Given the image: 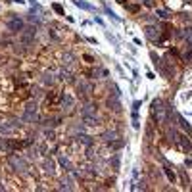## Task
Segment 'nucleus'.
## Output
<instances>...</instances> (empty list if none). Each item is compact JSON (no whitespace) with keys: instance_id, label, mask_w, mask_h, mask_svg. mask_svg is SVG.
<instances>
[{"instance_id":"f03ea898","label":"nucleus","mask_w":192,"mask_h":192,"mask_svg":"<svg viewBox=\"0 0 192 192\" xmlns=\"http://www.w3.org/2000/svg\"><path fill=\"white\" fill-rule=\"evenodd\" d=\"M8 29H10V31H13V33L21 31V29H23V21H21L19 17H13V19H10V21H8Z\"/></svg>"},{"instance_id":"6ab92c4d","label":"nucleus","mask_w":192,"mask_h":192,"mask_svg":"<svg viewBox=\"0 0 192 192\" xmlns=\"http://www.w3.org/2000/svg\"><path fill=\"white\" fill-rule=\"evenodd\" d=\"M71 104H73V100H71L69 96H64V106H67V108H71Z\"/></svg>"},{"instance_id":"aec40b11","label":"nucleus","mask_w":192,"mask_h":192,"mask_svg":"<svg viewBox=\"0 0 192 192\" xmlns=\"http://www.w3.org/2000/svg\"><path fill=\"white\" fill-rule=\"evenodd\" d=\"M60 163H62L64 167H67V169H71V163H69L67 160H65V158H60Z\"/></svg>"},{"instance_id":"f257e3e1","label":"nucleus","mask_w":192,"mask_h":192,"mask_svg":"<svg viewBox=\"0 0 192 192\" xmlns=\"http://www.w3.org/2000/svg\"><path fill=\"white\" fill-rule=\"evenodd\" d=\"M152 115H154V119H158L160 123L165 121V113H163V102H161V100H154V102H152Z\"/></svg>"},{"instance_id":"f3484780","label":"nucleus","mask_w":192,"mask_h":192,"mask_svg":"<svg viewBox=\"0 0 192 192\" xmlns=\"http://www.w3.org/2000/svg\"><path fill=\"white\" fill-rule=\"evenodd\" d=\"M77 138H79L81 142H85V144H90V142H92V140H90V136H85V134H79Z\"/></svg>"},{"instance_id":"4468645a","label":"nucleus","mask_w":192,"mask_h":192,"mask_svg":"<svg viewBox=\"0 0 192 192\" xmlns=\"http://www.w3.org/2000/svg\"><path fill=\"white\" fill-rule=\"evenodd\" d=\"M75 4H77V6H81V8H85V10H94L90 4H87V2H81V0H75Z\"/></svg>"},{"instance_id":"39448f33","label":"nucleus","mask_w":192,"mask_h":192,"mask_svg":"<svg viewBox=\"0 0 192 192\" xmlns=\"http://www.w3.org/2000/svg\"><path fill=\"white\" fill-rule=\"evenodd\" d=\"M83 121L87 123V125H96V123H98V117H96V115H85Z\"/></svg>"},{"instance_id":"412c9836","label":"nucleus","mask_w":192,"mask_h":192,"mask_svg":"<svg viewBox=\"0 0 192 192\" xmlns=\"http://www.w3.org/2000/svg\"><path fill=\"white\" fill-rule=\"evenodd\" d=\"M158 15H160V17H163V19H167V17H171V15H169V13H167L165 10H160V12H158Z\"/></svg>"},{"instance_id":"9d476101","label":"nucleus","mask_w":192,"mask_h":192,"mask_svg":"<svg viewBox=\"0 0 192 192\" xmlns=\"http://www.w3.org/2000/svg\"><path fill=\"white\" fill-rule=\"evenodd\" d=\"M179 142H181V144H183V148H185L186 152H188V150H190V142L186 140L185 136H179Z\"/></svg>"},{"instance_id":"2eb2a0df","label":"nucleus","mask_w":192,"mask_h":192,"mask_svg":"<svg viewBox=\"0 0 192 192\" xmlns=\"http://www.w3.org/2000/svg\"><path fill=\"white\" fill-rule=\"evenodd\" d=\"M165 175H167V179L171 181V183H175V173H173L169 167H165Z\"/></svg>"},{"instance_id":"9b49d317","label":"nucleus","mask_w":192,"mask_h":192,"mask_svg":"<svg viewBox=\"0 0 192 192\" xmlns=\"http://www.w3.org/2000/svg\"><path fill=\"white\" fill-rule=\"evenodd\" d=\"M79 90H87V92H90V90H92V87H90L89 83H85V81H81V83H79Z\"/></svg>"},{"instance_id":"1a4fd4ad","label":"nucleus","mask_w":192,"mask_h":192,"mask_svg":"<svg viewBox=\"0 0 192 192\" xmlns=\"http://www.w3.org/2000/svg\"><path fill=\"white\" fill-rule=\"evenodd\" d=\"M104 138H106V140H115V138H117V133H115V131H108V133H104Z\"/></svg>"},{"instance_id":"7ed1b4c3","label":"nucleus","mask_w":192,"mask_h":192,"mask_svg":"<svg viewBox=\"0 0 192 192\" xmlns=\"http://www.w3.org/2000/svg\"><path fill=\"white\" fill-rule=\"evenodd\" d=\"M10 163H12L17 171H25V167H27L25 161L21 160V158H17V156H10Z\"/></svg>"},{"instance_id":"423d86ee","label":"nucleus","mask_w":192,"mask_h":192,"mask_svg":"<svg viewBox=\"0 0 192 192\" xmlns=\"http://www.w3.org/2000/svg\"><path fill=\"white\" fill-rule=\"evenodd\" d=\"M81 115H96V109H94V106H85L83 108V111H81Z\"/></svg>"},{"instance_id":"dca6fc26","label":"nucleus","mask_w":192,"mask_h":192,"mask_svg":"<svg viewBox=\"0 0 192 192\" xmlns=\"http://www.w3.org/2000/svg\"><path fill=\"white\" fill-rule=\"evenodd\" d=\"M42 81H44L46 85H48V83L52 85V81H54V75H52V73H44V79H42Z\"/></svg>"},{"instance_id":"a211bd4d","label":"nucleus","mask_w":192,"mask_h":192,"mask_svg":"<svg viewBox=\"0 0 192 192\" xmlns=\"http://www.w3.org/2000/svg\"><path fill=\"white\" fill-rule=\"evenodd\" d=\"M106 13H108V15H109L111 19H113V21H119V17H117V15H115V13L111 12V10H108V8H106Z\"/></svg>"},{"instance_id":"6e6552de","label":"nucleus","mask_w":192,"mask_h":192,"mask_svg":"<svg viewBox=\"0 0 192 192\" xmlns=\"http://www.w3.org/2000/svg\"><path fill=\"white\" fill-rule=\"evenodd\" d=\"M44 169H46V173H54V161H50V160H46L44 161Z\"/></svg>"},{"instance_id":"0eeeda50","label":"nucleus","mask_w":192,"mask_h":192,"mask_svg":"<svg viewBox=\"0 0 192 192\" xmlns=\"http://www.w3.org/2000/svg\"><path fill=\"white\" fill-rule=\"evenodd\" d=\"M183 37L188 40V46H192V29H185V31H183Z\"/></svg>"},{"instance_id":"20e7f679","label":"nucleus","mask_w":192,"mask_h":192,"mask_svg":"<svg viewBox=\"0 0 192 192\" xmlns=\"http://www.w3.org/2000/svg\"><path fill=\"white\" fill-rule=\"evenodd\" d=\"M146 37L150 38V40H156V38L160 37V31H156L154 27H146Z\"/></svg>"},{"instance_id":"4be33fe9","label":"nucleus","mask_w":192,"mask_h":192,"mask_svg":"<svg viewBox=\"0 0 192 192\" xmlns=\"http://www.w3.org/2000/svg\"><path fill=\"white\" fill-rule=\"evenodd\" d=\"M54 10H56V12L60 13V15H64V8L60 6V4H54Z\"/></svg>"},{"instance_id":"ddd939ff","label":"nucleus","mask_w":192,"mask_h":192,"mask_svg":"<svg viewBox=\"0 0 192 192\" xmlns=\"http://www.w3.org/2000/svg\"><path fill=\"white\" fill-rule=\"evenodd\" d=\"M179 123H181V127L185 129V131H190V125L186 123V119H185V117H181V115H179Z\"/></svg>"},{"instance_id":"f8f14e48","label":"nucleus","mask_w":192,"mask_h":192,"mask_svg":"<svg viewBox=\"0 0 192 192\" xmlns=\"http://www.w3.org/2000/svg\"><path fill=\"white\" fill-rule=\"evenodd\" d=\"M108 106H109V108H113L115 111H117V109H119V102H117V100H115V98H113V100H111V98H109V100H108Z\"/></svg>"}]
</instances>
